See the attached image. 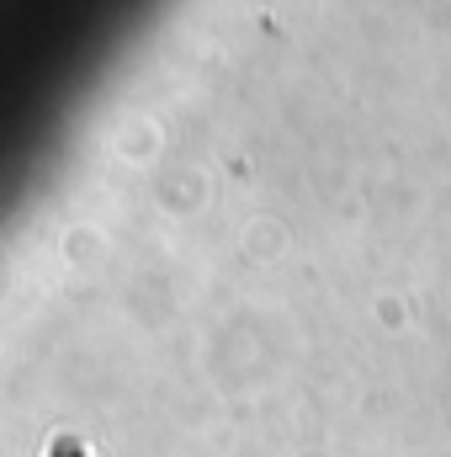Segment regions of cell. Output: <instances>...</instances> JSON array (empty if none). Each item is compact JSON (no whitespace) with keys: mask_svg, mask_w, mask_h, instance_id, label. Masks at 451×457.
Masks as SVG:
<instances>
[{"mask_svg":"<svg viewBox=\"0 0 451 457\" xmlns=\"http://www.w3.org/2000/svg\"><path fill=\"white\" fill-rule=\"evenodd\" d=\"M43 457H91V447H86V442H75V436H53Z\"/></svg>","mask_w":451,"mask_h":457,"instance_id":"cell-1","label":"cell"}]
</instances>
